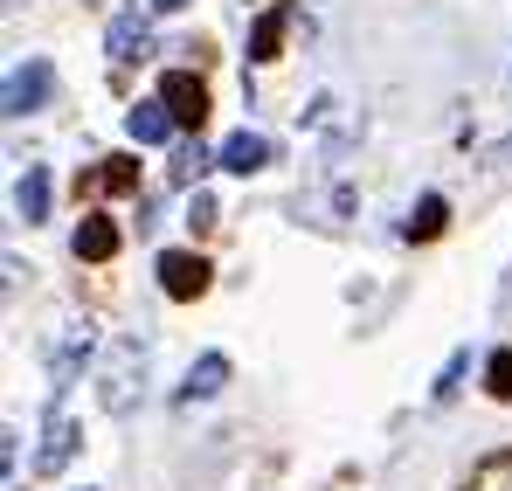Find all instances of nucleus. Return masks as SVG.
<instances>
[{
  "label": "nucleus",
  "instance_id": "f257e3e1",
  "mask_svg": "<svg viewBox=\"0 0 512 491\" xmlns=\"http://www.w3.org/2000/svg\"><path fill=\"white\" fill-rule=\"evenodd\" d=\"M139 388H146V339L139 332H125L111 353H104V374H97V402L111 415H125L139 402Z\"/></svg>",
  "mask_w": 512,
  "mask_h": 491
},
{
  "label": "nucleus",
  "instance_id": "f03ea898",
  "mask_svg": "<svg viewBox=\"0 0 512 491\" xmlns=\"http://www.w3.org/2000/svg\"><path fill=\"white\" fill-rule=\"evenodd\" d=\"M160 104H167L187 132H201V118H208V83L187 77V70H167V77H160Z\"/></svg>",
  "mask_w": 512,
  "mask_h": 491
},
{
  "label": "nucleus",
  "instance_id": "7ed1b4c3",
  "mask_svg": "<svg viewBox=\"0 0 512 491\" xmlns=\"http://www.w3.org/2000/svg\"><path fill=\"white\" fill-rule=\"evenodd\" d=\"M160 291L180 298V305L201 298V291H208V256H194V249H167V256H160Z\"/></svg>",
  "mask_w": 512,
  "mask_h": 491
},
{
  "label": "nucleus",
  "instance_id": "20e7f679",
  "mask_svg": "<svg viewBox=\"0 0 512 491\" xmlns=\"http://www.w3.org/2000/svg\"><path fill=\"white\" fill-rule=\"evenodd\" d=\"M49 83H56V70H49V63H14V70H7V118H28V111H42Z\"/></svg>",
  "mask_w": 512,
  "mask_h": 491
},
{
  "label": "nucleus",
  "instance_id": "39448f33",
  "mask_svg": "<svg viewBox=\"0 0 512 491\" xmlns=\"http://www.w3.org/2000/svg\"><path fill=\"white\" fill-rule=\"evenodd\" d=\"M90 346H97V332H90V326H70V339H63V346H56V360H49V395H63V388L84 374Z\"/></svg>",
  "mask_w": 512,
  "mask_h": 491
},
{
  "label": "nucleus",
  "instance_id": "423d86ee",
  "mask_svg": "<svg viewBox=\"0 0 512 491\" xmlns=\"http://www.w3.org/2000/svg\"><path fill=\"white\" fill-rule=\"evenodd\" d=\"M77 256H84V263H111V256H118V222H111V215H84V222H77Z\"/></svg>",
  "mask_w": 512,
  "mask_h": 491
},
{
  "label": "nucleus",
  "instance_id": "0eeeda50",
  "mask_svg": "<svg viewBox=\"0 0 512 491\" xmlns=\"http://www.w3.org/2000/svg\"><path fill=\"white\" fill-rule=\"evenodd\" d=\"M146 49H153V28H146V14H139V7H125V14L111 21V56H118V63H132V56H146Z\"/></svg>",
  "mask_w": 512,
  "mask_h": 491
},
{
  "label": "nucleus",
  "instance_id": "6e6552de",
  "mask_svg": "<svg viewBox=\"0 0 512 491\" xmlns=\"http://www.w3.org/2000/svg\"><path fill=\"white\" fill-rule=\"evenodd\" d=\"M222 381H229V360H222V353H201V360L187 367L180 402H208V395H222Z\"/></svg>",
  "mask_w": 512,
  "mask_h": 491
},
{
  "label": "nucleus",
  "instance_id": "1a4fd4ad",
  "mask_svg": "<svg viewBox=\"0 0 512 491\" xmlns=\"http://www.w3.org/2000/svg\"><path fill=\"white\" fill-rule=\"evenodd\" d=\"M173 125H180V118H173L167 104H132V111H125V132H132L139 146H160Z\"/></svg>",
  "mask_w": 512,
  "mask_h": 491
},
{
  "label": "nucleus",
  "instance_id": "9d476101",
  "mask_svg": "<svg viewBox=\"0 0 512 491\" xmlns=\"http://www.w3.org/2000/svg\"><path fill=\"white\" fill-rule=\"evenodd\" d=\"M70 450H77V429L63 422V415H49V436H42V457H35V471L49 478V471H63L70 464Z\"/></svg>",
  "mask_w": 512,
  "mask_h": 491
},
{
  "label": "nucleus",
  "instance_id": "9b49d317",
  "mask_svg": "<svg viewBox=\"0 0 512 491\" xmlns=\"http://www.w3.org/2000/svg\"><path fill=\"white\" fill-rule=\"evenodd\" d=\"M284 28H291V7H270V14L256 21V35H250V63H270V56L284 49Z\"/></svg>",
  "mask_w": 512,
  "mask_h": 491
},
{
  "label": "nucleus",
  "instance_id": "f8f14e48",
  "mask_svg": "<svg viewBox=\"0 0 512 491\" xmlns=\"http://www.w3.org/2000/svg\"><path fill=\"white\" fill-rule=\"evenodd\" d=\"M14 215H28V222H42V215H49V173H42V166L14 180Z\"/></svg>",
  "mask_w": 512,
  "mask_h": 491
},
{
  "label": "nucleus",
  "instance_id": "ddd939ff",
  "mask_svg": "<svg viewBox=\"0 0 512 491\" xmlns=\"http://www.w3.org/2000/svg\"><path fill=\"white\" fill-rule=\"evenodd\" d=\"M215 160L229 166V173H256V166L270 160V146H263V139H256V132H236V139H229V146H222V153H215Z\"/></svg>",
  "mask_w": 512,
  "mask_h": 491
},
{
  "label": "nucleus",
  "instance_id": "4468645a",
  "mask_svg": "<svg viewBox=\"0 0 512 491\" xmlns=\"http://www.w3.org/2000/svg\"><path fill=\"white\" fill-rule=\"evenodd\" d=\"M443 222H450V201H443V194H423V201H416V215H409V243L443 236Z\"/></svg>",
  "mask_w": 512,
  "mask_h": 491
},
{
  "label": "nucleus",
  "instance_id": "2eb2a0df",
  "mask_svg": "<svg viewBox=\"0 0 512 491\" xmlns=\"http://www.w3.org/2000/svg\"><path fill=\"white\" fill-rule=\"evenodd\" d=\"M125 194V187H139V160H111L104 173H90V180H77V194Z\"/></svg>",
  "mask_w": 512,
  "mask_h": 491
},
{
  "label": "nucleus",
  "instance_id": "dca6fc26",
  "mask_svg": "<svg viewBox=\"0 0 512 491\" xmlns=\"http://www.w3.org/2000/svg\"><path fill=\"white\" fill-rule=\"evenodd\" d=\"M485 388H492L499 402H512V346H499V353L485 360Z\"/></svg>",
  "mask_w": 512,
  "mask_h": 491
},
{
  "label": "nucleus",
  "instance_id": "f3484780",
  "mask_svg": "<svg viewBox=\"0 0 512 491\" xmlns=\"http://www.w3.org/2000/svg\"><path fill=\"white\" fill-rule=\"evenodd\" d=\"M201 173H208V153H201V146H194V139H187V146H180V153H173V180H180V187H194V180H201Z\"/></svg>",
  "mask_w": 512,
  "mask_h": 491
},
{
  "label": "nucleus",
  "instance_id": "a211bd4d",
  "mask_svg": "<svg viewBox=\"0 0 512 491\" xmlns=\"http://www.w3.org/2000/svg\"><path fill=\"white\" fill-rule=\"evenodd\" d=\"M457 374H464V353L443 367V381H436V402H450V395H457Z\"/></svg>",
  "mask_w": 512,
  "mask_h": 491
},
{
  "label": "nucleus",
  "instance_id": "6ab92c4d",
  "mask_svg": "<svg viewBox=\"0 0 512 491\" xmlns=\"http://www.w3.org/2000/svg\"><path fill=\"white\" fill-rule=\"evenodd\" d=\"M187 222H194V229H215V201H208V194H194V215H187Z\"/></svg>",
  "mask_w": 512,
  "mask_h": 491
},
{
  "label": "nucleus",
  "instance_id": "aec40b11",
  "mask_svg": "<svg viewBox=\"0 0 512 491\" xmlns=\"http://www.w3.org/2000/svg\"><path fill=\"white\" fill-rule=\"evenodd\" d=\"M180 7H187V0H153V14H180Z\"/></svg>",
  "mask_w": 512,
  "mask_h": 491
}]
</instances>
